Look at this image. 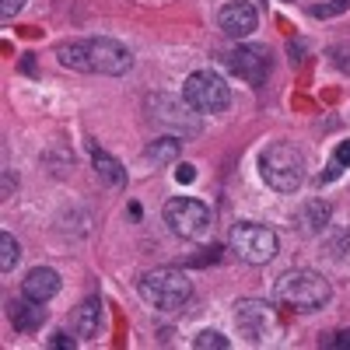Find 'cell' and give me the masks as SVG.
<instances>
[{"instance_id": "24", "label": "cell", "mask_w": 350, "mask_h": 350, "mask_svg": "<svg viewBox=\"0 0 350 350\" xmlns=\"http://www.w3.org/2000/svg\"><path fill=\"white\" fill-rule=\"evenodd\" d=\"M21 8H25V0H4V11H0V14H4V21H11Z\"/></svg>"}, {"instance_id": "8", "label": "cell", "mask_w": 350, "mask_h": 350, "mask_svg": "<svg viewBox=\"0 0 350 350\" xmlns=\"http://www.w3.org/2000/svg\"><path fill=\"white\" fill-rule=\"evenodd\" d=\"M235 326L239 333L249 340V343H267L277 336V315H273V305L259 301V298H242L235 305Z\"/></svg>"}, {"instance_id": "18", "label": "cell", "mask_w": 350, "mask_h": 350, "mask_svg": "<svg viewBox=\"0 0 350 350\" xmlns=\"http://www.w3.org/2000/svg\"><path fill=\"white\" fill-rule=\"evenodd\" d=\"M175 154H179V140L175 137H158L154 144H148V158L154 161H172Z\"/></svg>"}, {"instance_id": "7", "label": "cell", "mask_w": 350, "mask_h": 350, "mask_svg": "<svg viewBox=\"0 0 350 350\" xmlns=\"http://www.w3.org/2000/svg\"><path fill=\"white\" fill-rule=\"evenodd\" d=\"M228 245H231V252H235L239 259L252 262V267H262V262H270L277 256V235L270 228L252 224V221H239L235 228H231Z\"/></svg>"}, {"instance_id": "13", "label": "cell", "mask_w": 350, "mask_h": 350, "mask_svg": "<svg viewBox=\"0 0 350 350\" xmlns=\"http://www.w3.org/2000/svg\"><path fill=\"white\" fill-rule=\"evenodd\" d=\"M70 329H74V336H81V340H95L98 329H102V301H98V298L81 301V305L74 308V315H70Z\"/></svg>"}, {"instance_id": "23", "label": "cell", "mask_w": 350, "mask_h": 350, "mask_svg": "<svg viewBox=\"0 0 350 350\" xmlns=\"http://www.w3.org/2000/svg\"><path fill=\"white\" fill-rule=\"evenodd\" d=\"M74 343H77V340H74V336H67V333H56V336L49 340V347H53V350H74Z\"/></svg>"}, {"instance_id": "3", "label": "cell", "mask_w": 350, "mask_h": 350, "mask_svg": "<svg viewBox=\"0 0 350 350\" xmlns=\"http://www.w3.org/2000/svg\"><path fill=\"white\" fill-rule=\"evenodd\" d=\"M259 175H262V183L277 193H298L301 183H305V154L295 144L277 140L259 154Z\"/></svg>"}, {"instance_id": "15", "label": "cell", "mask_w": 350, "mask_h": 350, "mask_svg": "<svg viewBox=\"0 0 350 350\" xmlns=\"http://www.w3.org/2000/svg\"><path fill=\"white\" fill-rule=\"evenodd\" d=\"M326 221H329V207H326L323 200H312V203H305L301 214H298V224H301L305 231H319Z\"/></svg>"}, {"instance_id": "6", "label": "cell", "mask_w": 350, "mask_h": 350, "mask_svg": "<svg viewBox=\"0 0 350 350\" xmlns=\"http://www.w3.org/2000/svg\"><path fill=\"white\" fill-rule=\"evenodd\" d=\"M165 224L172 228V235L196 242V239H207L211 211H207V203H200L193 196H175L165 203Z\"/></svg>"}, {"instance_id": "5", "label": "cell", "mask_w": 350, "mask_h": 350, "mask_svg": "<svg viewBox=\"0 0 350 350\" xmlns=\"http://www.w3.org/2000/svg\"><path fill=\"white\" fill-rule=\"evenodd\" d=\"M183 98H186V105H189L193 112H200V116H217V112H224V109L231 105V88H228L224 77L214 74V70H196V74H189L186 84H183Z\"/></svg>"}, {"instance_id": "20", "label": "cell", "mask_w": 350, "mask_h": 350, "mask_svg": "<svg viewBox=\"0 0 350 350\" xmlns=\"http://www.w3.org/2000/svg\"><path fill=\"white\" fill-rule=\"evenodd\" d=\"M329 56H333V64H336L343 74H350V46H333Z\"/></svg>"}, {"instance_id": "4", "label": "cell", "mask_w": 350, "mask_h": 350, "mask_svg": "<svg viewBox=\"0 0 350 350\" xmlns=\"http://www.w3.org/2000/svg\"><path fill=\"white\" fill-rule=\"evenodd\" d=\"M140 298L161 312H179L193 298V284L183 270L158 267V270H148L140 277Z\"/></svg>"}, {"instance_id": "19", "label": "cell", "mask_w": 350, "mask_h": 350, "mask_svg": "<svg viewBox=\"0 0 350 350\" xmlns=\"http://www.w3.org/2000/svg\"><path fill=\"white\" fill-rule=\"evenodd\" d=\"M193 347H196V350H211V347H214V350H228L231 343H228L221 333H214V329H203V333L193 340Z\"/></svg>"}, {"instance_id": "9", "label": "cell", "mask_w": 350, "mask_h": 350, "mask_svg": "<svg viewBox=\"0 0 350 350\" xmlns=\"http://www.w3.org/2000/svg\"><path fill=\"white\" fill-rule=\"evenodd\" d=\"M224 67L235 77H242L245 84H262L273 70V60H270V49L262 46H239L224 53Z\"/></svg>"}, {"instance_id": "2", "label": "cell", "mask_w": 350, "mask_h": 350, "mask_svg": "<svg viewBox=\"0 0 350 350\" xmlns=\"http://www.w3.org/2000/svg\"><path fill=\"white\" fill-rule=\"evenodd\" d=\"M333 298V287L323 273L315 270H287L273 284V301L291 312H319Z\"/></svg>"}, {"instance_id": "17", "label": "cell", "mask_w": 350, "mask_h": 350, "mask_svg": "<svg viewBox=\"0 0 350 350\" xmlns=\"http://www.w3.org/2000/svg\"><path fill=\"white\" fill-rule=\"evenodd\" d=\"M18 259H21V245L14 242V235H8V231H4V235H0V270L11 273Z\"/></svg>"}, {"instance_id": "16", "label": "cell", "mask_w": 350, "mask_h": 350, "mask_svg": "<svg viewBox=\"0 0 350 350\" xmlns=\"http://www.w3.org/2000/svg\"><path fill=\"white\" fill-rule=\"evenodd\" d=\"M343 168H350V140H343L340 148L333 151V158H329V168H326L323 175H319V183H333L336 175L343 172Z\"/></svg>"}, {"instance_id": "22", "label": "cell", "mask_w": 350, "mask_h": 350, "mask_svg": "<svg viewBox=\"0 0 350 350\" xmlns=\"http://www.w3.org/2000/svg\"><path fill=\"white\" fill-rule=\"evenodd\" d=\"M347 4H350V0H336V4H315V8H312V14H315V18H326V14H336V11H343Z\"/></svg>"}, {"instance_id": "1", "label": "cell", "mask_w": 350, "mask_h": 350, "mask_svg": "<svg viewBox=\"0 0 350 350\" xmlns=\"http://www.w3.org/2000/svg\"><path fill=\"white\" fill-rule=\"evenodd\" d=\"M60 64L81 74H102V77H120L133 67V53L116 42V39H74L60 42L56 49Z\"/></svg>"}, {"instance_id": "10", "label": "cell", "mask_w": 350, "mask_h": 350, "mask_svg": "<svg viewBox=\"0 0 350 350\" xmlns=\"http://www.w3.org/2000/svg\"><path fill=\"white\" fill-rule=\"evenodd\" d=\"M217 25H221V32L228 39H245V36L256 32L259 14H256V8L249 4V0H231V4H224L217 11Z\"/></svg>"}, {"instance_id": "14", "label": "cell", "mask_w": 350, "mask_h": 350, "mask_svg": "<svg viewBox=\"0 0 350 350\" xmlns=\"http://www.w3.org/2000/svg\"><path fill=\"white\" fill-rule=\"evenodd\" d=\"M92 165H95V172H98V179L105 183V186H112V189H120V186H126V168L116 161L109 151H102V148H95L92 151Z\"/></svg>"}, {"instance_id": "21", "label": "cell", "mask_w": 350, "mask_h": 350, "mask_svg": "<svg viewBox=\"0 0 350 350\" xmlns=\"http://www.w3.org/2000/svg\"><path fill=\"white\" fill-rule=\"evenodd\" d=\"M323 347H329V350H350V329H340V333L326 336Z\"/></svg>"}, {"instance_id": "12", "label": "cell", "mask_w": 350, "mask_h": 350, "mask_svg": "<svg viewBox=\"0 0 350 350\" xmlns=\"http://www.w3.org/2000/svg\"><path fill=\"white\" fill-rule=\"evenodd\" d=\"M21 295L36 298V301H49V298H56V295H60V273L49 270V267H36L32 273L21 280Z\"/></svg>"}, {"instance_id": "11", "label": "cell", "mask_w": 350, "mask_h": 350, "mask_svg": "<svg viewBox=\"0 0 350 350\" xmlns=\"http://www.w3.org/2000/svg\"><path fill=\"white\" fill-rule=\"evenodd\" d=\"M46 301H36V298H28V295H21L18 301H11L8 305V319H11V326L18 329V333H36V329H42V323H46Z\"/></svg>"}, {"instance_id": "25", "label": "cell", "mask_w": 350, "mask_h": 350, "mask_svg": "<svg viewBox=\"0 0 350 350\" xmlns=\"http://www.w3.org/2000/svg\"><path fill=\"white\" fill-rule=\"evenodd\" d=\"M175 179H179V183H193V179H196L193 165H179V168H175Z\"/></svg>"}]
</instances>
